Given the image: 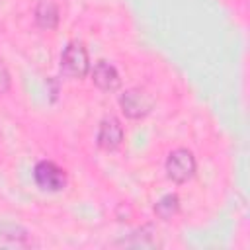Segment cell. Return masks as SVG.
<instances>
[{
    "label": "cell",
    "mask_w": 250,
    "mask_h": 250,
    "mask_svg": "<svg viewBox=\"0 0 250 250\" xmlns=\"http://www.w3.org/2000/svg\"><path fill=\"white\" fill-rule=\"evenodd\" d=\"M61 70L68 78H84L90 70L88 51L80 41H70L61 55Z\"/></svg>",
    "instance_id": "obj_1"
},
{
    "label": "cell",
    "mask_w": 250,
    "mask_h": 250,
    "mask_svg": "<svg viewBox=\"0 0 250 250\" xmlns=\"http://www.w3.org/2000/svg\"><path fill=\"white\" fill-rule=\"evenodd\" d=\"M166 174L172 182L184 184L195 174V158L188 148H176L166 158Z\"/></svg>",
    "instance_id": "obj_2"
},
{
    "label": "cell",
    "mask_w": 250,
    "mask_h": 250,
    "mask_svg": "<svg viewBox=\"0 0 250 250\" xmlns=\"http://www.w3.org/2000/svg\"><path fill=\"white\" fill-rule=\"evenodd\" d=\"M33 178L43 191H61L66 186V172L51 160L37 162L33 168Z\"/></svg>",
    "instance_id": "obj_3"
},
{
    "label": "cell",
    "mask_w": 250,
    "mask_h": 250,
    "mask_svg": "<svg viewBox=\"0 0 250 250\" xmlns=\"http://www.w3.org/2000/svg\"><path fill=\"white\" fill-rule=\"evenodd\" d=\"M119 105H121V111L129 119H141V117H145V115L150 113L154 102H152V98L145 90H141V88H129V90H125L119 96Z\"/></svg>",
    "instance_id": "obj_4"
},
{
    "label": "cell",
    "mask_w": 250,
    "mask_h": 250,
    "mask_svg": "<svg viewBox=\"0 0 250 250\" xmlns=\"http://www.w3.org/2000/svg\"><path fill=\"white\" fill-rule=\"evenodd\" d=\"M123 125L119 123L117 117L107 115L100 121V129H98V146L104 150H115L121 143H123Z\"/></svg>",
    "instance_id": "obj_5"
},
{
    "label": "cell",
    "mask_w": 250,
    "mask_h": 250,
    "mask_svg": "<svg viewBox=\"0 0 250 250\" xmlns=\"http://www.w3.org/2000/svg\"><path fill=\"white\" fill-rule=\"evenodd\" d=\"M92 82L100 88V90H105V92H113L119 88L121 84V78H119V72L113 64H109L107 61H98L92 68Z\"/></svg>",
    "instance_id": "obj_6"
},
{
    "label": "cell",
    "mask_w": 250,
    "mask_h": 250,
    "mask_svg": "<svg viewBox=\"0 0 250 250\" xmlns=\"http://www.w3.org/2000/svg\"><path fill=\"white\" fill-rule=\"evenodd\" d=\"M29 234L23 227L8 221H0V246L4 248H25L29 246Z\"/></svg>",
    "instance_id": "obj_7"
},
{
    "label": "cell",
    "mask_w": 250,
    "mask_h": 250,
    "mask_svg": "<svg viewBox=\"0 0 250 250\" xmlns=\"http://www.w3.org/2000/svg\"><path fill=\"white\" fill-rule=\"evenodd\" d=\"M35 21L43 29H55L59 23V6L53 0H41L35 6Z\"/></svg>",
    "instance_id": "obj_8"
},
{
    "label": "cell",
    "mask_w": 250,
    "mask_h": 250,
    "mask_svg": "<svg viewBox=\"0 0 250 250\" xmlns=\"http://www.w3.org/2000/svg\"><path fill=\"white\" fill-rule=\"evenodd\" d=\"M180 209V199L176 193H168L164 197L158 199V203L154 205V213L162 219V221H170Z\"/></svg>",
    "instance_id": "obj_9"
},
{
    "label": "cell",
    "mask_w": 250,
    "mask_h": 250,
    "mask_svg": "<svg viewBox=\"0 0 250 250\" xmlns=\"http://www.w3.org/2000/svg\"><path fill=\"white\" fill-rule=\"evenodd\" d=\"M10 84H12L10 72H8V68L4 66V62L0 61V94H6V92L10 90Z\"/></svg>",
    "instance_id": "obj_10"
}]
</instances>
